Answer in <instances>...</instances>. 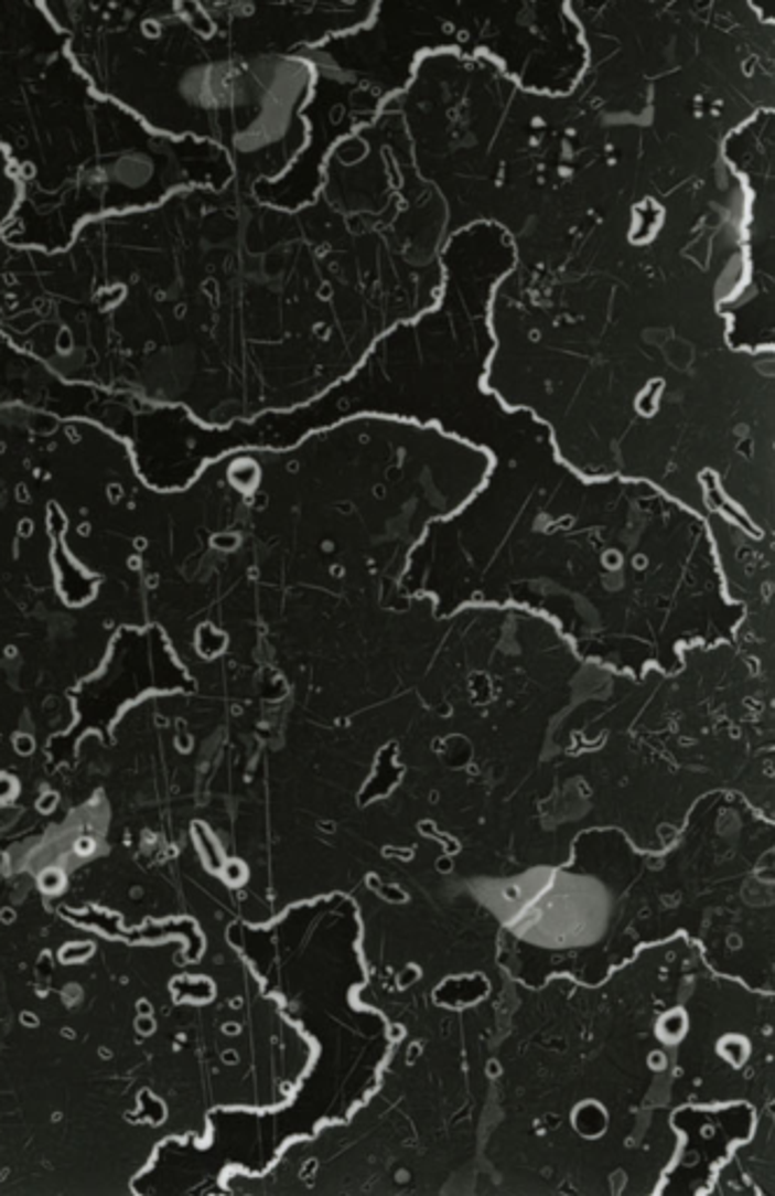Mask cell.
<instances>
[{"label":"cell","mask_w":775,"mask_h":1196,"mask_svg":"<svg viewBox=\"0 0 775 1196\" xmlns=\"http://www.w3.org/2000/svg\"><path fill=\"white\" fill-rule=\"evenodd\" d=\"M101 169L106 173V188L138 194L154 183L157 159L146 150H127L108 159Z\"/></svg>","instance_id":"1"}]
</instances>
